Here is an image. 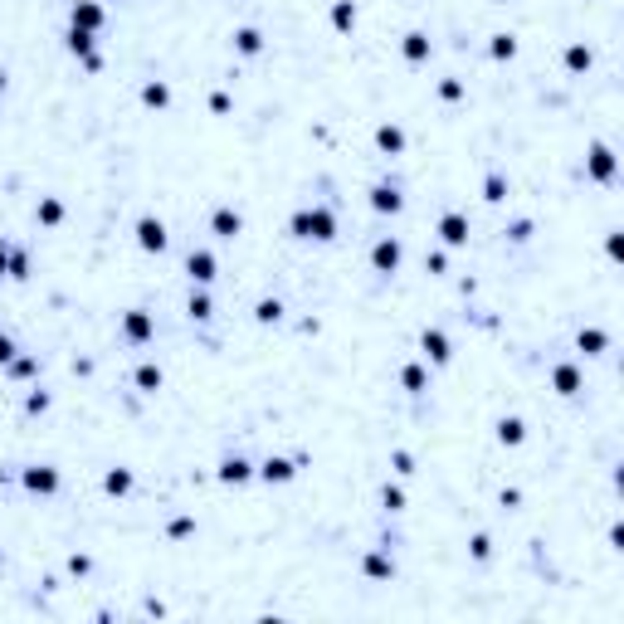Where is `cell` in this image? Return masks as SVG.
Returning a JSON list of instances; mask_svg holds the SVG:
<instances>
[{
	"label": "cell",
	"instance_id": "6da1fadb",
	"mask_svg": "<svg viewBox=\"0 0 624 624\" xmlns=\"http://www.w3.org/2000/svg\"><path fill=\"white\" fill-rule=\"evenodd\" d=\"M293 234H303V239H332L337 234V215L332 210H298L293 215Z\"/></svg>",
	"mask_w": 624,
	"mask_h": 624
},
{
	"label": "cell",
	"instance_id": "7a4b0ae2",
	"mask_svg": "<svg viewBox=\"0 0 624 624\" xmlns=\"http://www.w3.org/2000/svg\"><path fill=\"white\" fill-rule=\"evenodd\" d=\"M137 239H142V249H166V224L161 219H137Z\"/></svg>",
	"mask_w": 624,
	"mask_h": 624
},
{
	"label": "cell",
	"instance_id": "3957f363",
	"mask_svg": "<svg viewBox=\"0 0 624 624\" xmlns=\"http://www.w3.org/2000/svg\"><path fill=\"white\" fill-rule=\"evenodd\" d=\"M439 234H444V244H463V239H468V219H463L459 210H449V215L439 219Z\"/></svg>",
	"mask_w": 624,
	"mask_h": 624
},
{
	"label": "cell",
	"instance_id": "277c9868",
	"mask_svg": "<svg viewBox=\"0 0 624 624\" xmlns=\"http://www.w3.org/2000/svg\"><path fill=\"white\" fill-rule=\"evenodd\" d=\"M371 264H376L381 273H395V264H400V244H395V239H381L376 254H371Z\"/></svg>",
	"mask_w": 624,
	"mask_h": 624
},
{
	"label": "cell",
	"instance_id": "5b68a950",
	"mask_svg": "<svg viewBox=\"0 0 624 624\" xmlns=\"http://www.w3.org/2000/svg\"><path fill=\"white\" fill-rule=\"evenodd\" d=\"M186 269H191V278H201V283H210V278H215V259H210L205 249H191Z\"/></svg>",
	"mask_w": 624,
	"mask_h": 624
},
{
	"label": "cell",
	"instance_id": "8992f818",
	"mask_svg": "<svg viewBox=\"0 0 624 624\" xmlns=\"http://www.w3.org/2000/svg\"><path fill=\"white\" fill-rule=\"evenodd\" d=\"M74 25L79 29H93V25H103V10L93 0H74Z\"/></svg>",
	"mask_w": 624,
	"mask_h": 624
},
{
	"label": "cell",
	"instance_id": "52a82bcc",
	"mask_svg": "<svg viewBox=\"0 0 624 624\" xmlns=\"http://www.w3.org/2000/svg\"><path fill=\"white\" fill-rule=\"evenodd\" d=\"M610 171H615L610 147H595V151H590V176H595V181H610Z\"/></svg>",
	"mask_w": 624,
	"mask_h": 624
},
{
	"label": "cell",
	"instance_id": "ba28073f",
	"mask_svg": "<svg viewBox=\"0 0 624 624\" xmlns=\"http://www.w3.org/2000/svg\"><path fill=\"white\" fill-rule=\"evenodd\" d=\"M25 483H29L34 493H54V488H59V473H54V468H29Z\"/></svg>",
	"mask_w": 624,
	"mask_h": 624
},
{
	"label": "cell",
	"instance_id": "9c48e42d",
	"mask_svg": "<svg viewBox=\"0 0 624 624\" xmlns=\"http://www.w3.org/2000/svg\"><path fill=\"white\" fill-rule=\"evenodd\" d=\"M215 234H219V239H234V234H239V215H234L229 205L215 210Z\"/></svg>",
	"mask_w": 624,
	"mask_h": 624
},
{
	"label": "cell",
	"instance_id": "30bf717a",
	"mask_svg": "<svg viewBox=\"0 0 624 624\" xmlns=\"http://www.w3.org/2000/svg\"><path fill=\"white\" fill-rule=\"evenodd\" d=\"M122 332H127L132 341H147V337H151V322H147V312H127V322H122Z\"/></svg>",
	"mask_w": 624,
	"mask_h": 624
},
{
	"label": "cell",
	"instance_id": "8fae6325",
	"mask_svg": "<svg viewBox=\"0 0 624 624\" xmlns=\"http://www.w3.org/2000/svg\"><path fill=\"white\" fill-rule=\"evenodd\" d=\"M371 205H376V210H400L405 201H400V191H395V186H376V191H371Z\"/></svg>",
	"mask_w": 624,
	"mask_h": 624
},
{
	"label": "cell",
	"instance_id": "7c38bea8",
	"mask_svg": "<svg viewBox=\"0 0 624 624\" xmlns=\"http://www.w3.org/2000/svg\"><path fill=\"white\" fill-rule=\"evenodd\" d=\"M234 49H239V54H259V49H264V34H259V29H234Z\"/></svg>",
	"mask_w": 624,
	"mask_h": 624
},
{
	"label": "cell",
	"instance_id": "4fadbf2b",
	"mask_svg": "<svg viewBox=\"0 0 624 624\" xmlns=\"http://www.w3.org/2000/svg\"><path fill=\"white\" fill-rule=\"evenodd\" d=\"M556 391H561V395H576V391H581V371H576V366H556Z\"/></svg>",
	"mask_w": 624,
	"mask_h": 624
},
{
	"label": "cell",
	"instance_id": "5bb4252c",
	"mask_svg": "<svg viewBox=\"0 0 624 624\" xmlns=\"http://www.w3.org/2000/svg\"><path fill=\"white\" fill-rule=\"evenodd\" d=\"M264 478H269V483H288V478H293V463H288V459H269V463H264Z\"/></svg>",
	"mask_w": 624,
	"mask_h": 624
},
{
	"label": "cell",
	"instance_id": "9a60e30c",
	"mask_svg": "<svg viewBox=\"0 0 624 624\" xmlns=\"http://www.w3.org/2000/svg\"><path fill=\"white\" fill-rule=\"evenodd\" d=\"M424 351H429L434 361H449V341H444V332H424Z\"/></svg>",
	"mask_w": 624,
	"mask_h": 624
},
{
	"label": "cell",
	"instance_id": "2e32d148",
	"mask_svg": "<svg viewBox=\"0 0 624 624\" xmlns=\"http://www.w3.org/2000/svg\"><path fill=\"white\" fill-rule=\"evenodd\" d=\"M219 478H224V483H244V478H249V463H244V459H224Z\"/></svg>",
	"mask_w": 624,
	"mask_h": 624
},
{
	"label": "cell",
	"instance_id": "e0dca14e",
	"mask_svg": "<svg viewBox=\"0 0 624 624\" xmlns=\"http://www.w3.org/2000/svg\"><path fill=\"white\" fill-rule=\"evenodd\" d=\"M332 25H337V29H351V25H356V5H351V0H341V5L332 10Z\"/></svg>",
	"mask_w": 624,
	"mask_h": 624
},
{
	"label": "cell",
	"instance_id": "ac0fdd59",
	"mask_svg": "<svg viewBox=\"0 0 624 624\" xmlns=\"http://www.w3.org/2000/svg\"><path fill=\"white\" fill-rule=\"evenodd\" d=\"M376 142H381L386 151H400V147H405V132H400V127H381V132H376Z\"/></svg>",
	"mask_w": 624,
	"mask_h": 624
},
{
	"label": "cell",
	"instance_id": "d6986e66",
	"mask_svg": "<svg viewBox=\"0 0 624 624\" xmlns=\"http://www.w3.org/2000/svg\"><path fill=\"white\" fill-rule=\"evenodd\" d=\"M581 351H585V356H600V351H605V332H595V327L581 332Z\"/></svg>",
	"mask_w": 624,
	"mask_h": 624
},
{
	"label": "cell",
	"instance_id": "ffe728a7",
	"mask_svg": "<svg viewBox=\"0 0 624 624\" xmlns=\"http://www.w3.org/2000/svg\"><path fill=\"white\" fill-rule=\"evenodd\" d=\"M142 98H147L151 107H166V103H171V88H166V83H147V88H142Z\"/></svg>",
	"mask_w": 624,
	"mask_h": 624
},
{
	"label": "cell",
	"instance_id": "44dd1931",
	"mask_svg": "<svg viewBox=\"0 0 624 624\" xmlns=\"http://www.w3.org/2000/svg\"><path fill=\"white\" fill-rule=\"evenodd\" d=\"M429 54V39L424 34H405V59H424Z\"/></svg>",
	"mask_w": 624,
	"mask_h": 624
},
{
	"label": "cell",
	"instance_id": "7402d4cb",
	"mask_svg": "<svg viewBox=\"0 0 624 624\" xmlns=\"http://www.w3.org/2000/svg\"><path fill=\"white\" fill-rule=\"evenodd\" d=\"M498 439L503 444H522V419H503L498 424Z\"/></svg>",
	"mask_w": 624,
	"mask_h": 624
},
{
	"label": "cell",
	"instance_id": "603a6c76",
	"mask_svg": "<svg viewBox=\"0 0 624 624\" xmlns=\"http://www.w3.org/2000/svg\"><path fill=\"white\" fill-rule=\"evenodd\" d=\"M69 49L88 59V29H79V25H74V29H69Z\"/></svg>",
	"mask_w": 624,
	"mask_h": 624
},
{
	"label": "cell",
	"instance_id": "cb8c5ba5",
	"mask_svg": "<svg viewBox=\"0 0 624 624\" xmlns=\"http://www.w3.org/2000/svg\"><path fill=\"white\" fill-rule=\"evenodd\" d=\"M493 54H498V59H513V54H517V39H513V34H498V39H493Z\"/></svg>",
	"mask_w": 624,
	"mask_h": 624
},
{
	"label": "cell",
	"instance_id": "d4e9b609",
	"mask_svg": "<svg viewBox=\"0 0 624 624\" xmlns=\"http://www.w3.org/2000/svg\"><path fill=\"white\" fill-rule=\"evenodd\" d=\"M137 386H142V391H156V386H161V371H156V366H142V371H137Z\"/></svg>",
	"mask_w": 624,
	"mask_h": 624
},
{
	"label": "cell",
	"instance_id": "484cf974",
	"mask_svg": "<svg viewBox=\"0 0 624 624\" xmlns=\"http://www.w3.org/2000/svg\"><path fill=\"white\" fill-rule=\"evenodd\" d=\"M566 64H571V69H590V49H581V44L566 49Z\"/></svg>",
	"mask_w": 624,
	"mask_h": 624
},
{
	"label": "cell",
	"instance_id": "4316f807",
	"mask_svg": "<svg viewBox=\"0 0 624 624\" xmlns=\"http://www.w3.org/2000/svg\"><path fill=\"white\" fill-rule=\"evenodd\" d=\"M132 488V473H107V493H127Z\"/></svg>",
	"mask_w": 624,
	"mask_h": 624
},
{
	"label": "cell",
	"instance_id": "83f0119b",
	"mask_svg": "<svg viewBox=\"0 0 624 624\" xmlns=\"http://www.w3.org/2000/svg\"><path fill=\"white\" fill-rule=\"evenodd\" d=\"M59 215H64V205H59V201H44V205H39V219H44V224H54Z\"/></svg>",
	"mask_w": 624,
	"mask_h": 624
},
{
	"label": "cell",
	"instance_id": "f1b7e54d",
	"mask_svg": "<svg viewBox=\"0 0 624 624\" xmlns=\"http://www.w3.org/2000/svg\"><path fill=\"white\" fill-rule=\"evenodd\" d=\"M278 317H283V308H278V303H269V298L259 303V322H278Z\"/></svg>",
	"mask_w": 624,
	"mask_h": 624
},
{
	"label": "cell",
	"instance_id": "f546056e",
	"mask_svg": "<svg viewBox=\"0 0 624 624\" xmlns=\"http://www.w3.org/2000/svg\"><path fill=\"white\" fill-rule=\"evenodd\" d=\"M25 269H29V264H25V254H20V249H10V278H25Z\"/></svg>",
	"mask_w": 624,
	"mask_h": 624
},
{
	"label": "cell",
	"instance_id": "4dcf8cb0",
	"mask_svg": "<svg viewBox=\"0 0 624 624\" xmlns=\"http://www.w3.org/2000/svg\"><path fill=\"white\" fill-rule=\"evenodd\" d=\"M366 571H371V576H391V561H386V556H371Z\"/></svg>",
	"mask_w": 624,
	"mask_h": 624
},
{
	"label": "cell",
	"instance_id": "1f68e13d",
	"mask_svg": "<svg viewBox=\"0 0 624 624\" xmlns=\"http://www.w3.org/2000/svg\"><path fill=\"white\" fill-rule=\"evenodd\" d=\"M405 386H410V391L424 386V371H419V366H405Z\"/></svg>",
	"mask_w": 624,
	"mask_h": 624
},
{
	"label": "cell",
	"instance_id": "d6a6232c",
	"mask_svg": "<svg viewBox=\"0 0 624 624\" xmlns=\"http://www.w3.org/2000/svg\"><path fill=\"white\" fill-rule=\"evenodd\" d=\"M191 317H201V322H205V317H210V298H191Z\"/></svg>",
	"mask_w": 624,
	"mask_h": 624
},
{
	"label": "cell",
	"instance_id": "836d02e7",
	"mask_svg": "<svg viewBox=\"0 0 624 624\" xmlns=\"http://www.w3.org/2000/svg\"><path fill=\"white\" fill-rule=\"evenodd\" d=\"M488 201H503V176H488Z\"/></svg>",
	"mask_w": 624,
	"mask_h": 624
},
{
	"label": "cell",
	"instance_id": "e575fe53",
	"mask_svg": "<svg viewBox=\"0 0 624 624\" xmlns=\"http://www.w3.org/2000/svg\"><path fill=\"white\" fill-rule=\"evenodd\" d=\"M386 508H391V513H400V508H405V498H400L395 488H386Z\"/></svg>",
	"mask_w": 624,
	"mask_h": 624
},
{
	"label": "cell",
	"instance_id": "d590c367",
	"mask_svg": "<svg viewBox=\"0 0 624 624\" xmlns=\"http://www.w3.org/2000/svg\"><path fill=\"white\" fill-rule=\"evenodd\" d=\"M10 351H15V346H10V337H0V361H10Z\"/></svg>",
	"mask_w": 624,
	"mask_h": 624
},
{
	"label": "cell",
	"instance_id": "8d00e7d4",
	"mask_svg": "<svg viewBox=\"0 0 624 624\" xmlns=\"http://www.w3.org/2000/svg\"><path fill=\"white\" fill-rule=\"evenodd\" d=\"M5 259H10V249H5V244H0V273H5Z\"/></svg>",
	"mask_w": 624,
	"mask_h": 624
},
{
	"label": "cell",
	"instance_id": "74e56055",
	"mask_svg": "<svg viewBox=\"0 0 624 624\" xmlns=\"http://www.w3.org/2000/svg\"><path fill=\"white\" fill-rule=\"evenodd\" d=\"M0 93H5V69H0Z\"/></svg>",
	"mask_w": 624,
	"mask_h": 624
}]
</instances>
